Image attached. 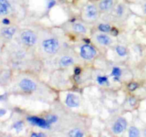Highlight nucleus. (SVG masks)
Listing matches in <instances>:
<instances>
[{
  "mask_svg": "<svg viewBox=\"0 0 146 137\" xmlns=\"http://www.w3.org/2000/svg\"><path fill=\"white\" fill-rule=\"evenodd\" d=\"M127 124H127L126 119L123 117H120L113 124V126L112 127L113 132L115 134H121L126 128Z\"/></svg>",
  "mask_w": 146,
  "mask_h": 137,
  "instance_id": "obj_8",
  "label": "nucleus"
},
{
  "mask_svg": "<svg viewBox=\"0 0 146 137\" xmlns=\"http://www.w3.org/2000/svg\"><path fill=\"white\" fill-rule=\"evenodd\" d=\"M11 10L0 4V16H6L10 13Z\"/></svg>",
  "mask_w": 146,
  "mask_h": 137,
  "instance_id": "obj_19",
  "label": "nucleus"
},
{
  "mask_svg": "<svg viewBox=\"0 0 146 137\" xmlns=\"http://www.w3.org/2000/svg\"><path fill=\"white\" fill-rule=\"evenodd\" d=\"M100 11L97 4L90 3L88 4L84 8V16L86 19L89 21H95L97 20L100 17Z\"/></svg>",
  "mask_w": 146,
  "mask_h": 137,
  "instance_id": "obj_3",
  "label": "nucleus"
},
{
  "mask_svg": "<svg viewBox=\"0 0 146 137\" xmlns=\"http://www.w3.org/2000/svg\"><path fill=\"white\" fill-rule=\"evenodd\" d=\"M80 68H76L75 69V74H76V75H78L80 73Z\"/></svg>",
  "mask_w": 146,
  "mask_h": 137,
  "instance_id": "obj_30",
  "label": "nucleus"
},
{
  "mask_svg": "<svg viewBox=\"0 0 146 137\" xmlns=\"http://www.w3.org/2000/svg\"><path fill=\"white\" fill-rule=\"evenodd\" d=\"M112 74L115 76V78H118L121 74V69H120L119 68H118V67H114V68H113Z\"/></svg>",
  "mask_w": 146,
  "mask_h": 137,
  "instance_id": "obj_20",
  "label": "nucleus"
},
{
  "mask_svg": "<svg viewBox=\"0 0 146 137\" xmlns=\"http://www.w3.org/2000/svg\"><path fill=\"white\" fill-rule=\"evenodd\" d=\"M20 40L24 46L33 47L37 44L38 36L31 29H24L20 33Z\"/></svg>",
  "mask_w": 146,
  "mask_h": 137,
  "instance_id": "obj_2",
  "label": "nucleus"
},
{
  "mask_svg": "<svg viewBox=\"0 0 146 137\" xmlns=\"http://www.w3.org/2000/svg\"><path fill=\"white\" fill-rule=\"evenodd\" d=\"M96 49L89 44H84L80 48V55L86 60H91L96 56Z\"/></svg>",
  "mask_w": 146,
  "mask_h": 137,
  "instance_id": "obj_4",
  "label": "nucleus"
},
{
  "mask_svg": "<svg viewBox=\"0 0 146 137\" xmlns=\"http://www.w3.org/2000/svg\"><path fill=\"white\" fill-rule=\"evenodd\" d=\"M72 29L75 32L78 34H86L87 28L83 24L79 22H76L73 24Z\"/></svg>",
  "mask_w": 146,
  "mask_h": 137,
  "instance_id": "obj_13",
  "label": "nucleus"
},
{
  "mask_svg": "<svg viewBox=\"0 0 146 137\" xmlns=\"http://www.w3.org/2000/svg\"><path fill=\"white\" fill-rule=\"evenodd\" d=\"M6 113H7V110L4 108H0V117L3 116L4 114H6Z\"/></svg>",
  "mask_w": 146,
  "mask_h": 137,
  "instance_id": "obj_27",
  "label": "nucleus"
},
{
  "mask_svg": "<svg viewBox=\"0 0 146 137\" xmlns=\"http://www.w3.org/2000/svg\"><path fill=\"white\" fill-rule=\"evenodd\" d=\"M114 10H115V15L117 16V17L118 18H121L124 16L125 12V7L124 4H119L117 6H115V8H114Z\"/></svg>",
  "mask_w": 146,
  "mask_h": 137,
  "instance_id": "obj_14",
  "label": "nucleus"
},
{
  "mask_svg": "<svg viewBox=\"0 0 146 137\" xmlns=\"http://www.w3.org/2000/svg\"><path fill=\"white\" fill-rule=\"evenodd\" d=\"M66 104L71 108L78 106L80 104L79 98L74 94H68L66 98Z\"/></svg>",
  "mask_w": 146,
  "mask_h": 137,
  "instance_id": "obj_10",
  "label": "nucleus"
},
{
  "mask_svg": "<svg viewBox=\"0 0 146 137\" xmlns=\"http://www.w3.org/2000/svg\"><path fill=\"white\" fill-rule=\"evenodd\" d=\"M2 23L4 24H6V25H9L10 23V21H9V19H8L5 18L2 20Z\"/></svg>",
  "mask_w": 146,
  "mask_h": 137,
  "instance_id": "obj_29",
  "label": "nucleus"
},
{
  "mask_svg": "<svg viewBox=\"0 0 146 137\" xmlns=\"http://www.w3.org/2000/svg\"><path fill=\"white\" fill-rule=\"evenodd\" d=\"M28 121L33 125H36L38 127H41L42 128H48L50 127V124L51 123L48 120L43 119V118H38L36 116L29 117Z\"/></svg>",
  "mask_w": 146,
  "mask_h": 137,
  "instance_id": "obj_9",
  "label": "nucleus"
},
{
  "mask_svg": "<svg viewBox=\"0 0 146 137\" xmlns=\"http://www.w3.org/2000/svg\"><path fill=\"white\" fill-rule=\"evenodd\" d=\"M138 84L135 82H132L131 84H128V89L131 91H135L136 88H138Z\"/></svg>",
  "mask_w": 146,
  "mask_h": 137,
  "instance_id": "obj_23",
  "label": "nucleus"
},
{
  "mask_svg": "<svg viewBox=\"0 0 146 137\" xmlns=\"http://www.w3.org/2000/svg\"><path fill=\"white\" fill-rule=\"evenodd\" d=\"M97 81L101 85H104V84H106L108 82V78L106 76H99L97 78Z\"/></svg>",
  "mask_w": 146,
  "mask_h": 137,
  "instance_id": "obj_22",
  "label": "nucleus"
},
{
  "mask_svg": "<svg viewBox=\"0 0 146 137\" xmlns=\"http://www.w3.org/2000/svg\"><path fill=\"white\" fill-rule=\"evenodd\" d=\"M23 126H24V124H23V123L21 121H18V122H17L14 125V128H15L17 132H19L23 128Z\"/></svg>",
  "mask_w": 146,
  "mask_h": 137,
  "instance_id": "obj_21",
  "label": "nucleus"
},
{
  "mask_svg": "<svg viewBox=\"0 0 146 137\" xmlns=\"http://www.w3.org/2000/svg\"><path fill=\"white\" fill-rule=\"evenodd\" d=\"M143 12L146 14V2L143 6Z\"/></svg>",
  "mask_w": 146,
  "mask_h": 137,
  "instance_id": "obj_31",
  "label": "nucleus"
},
{
  "mask_svg": "<svg viewBox=\"0 0 146 137\" xmlns=\"http://www.w3.org/2000/svg\"><path fill=\"white\" fill-rule=\"evenodd\" d=\"M128 134L130 137H137L140 135V131L136 127L131 126L128 131Z\"/></svg>",
  "mask_w": 146,
  "mask_h": 137,
  "instance_id": "obj_16",
  "label": "nucleus"
},
{
  "mask_svg": "<svg viewBox=\"0 0 146 137\" xmlns=\"http://www.w3.org/2000/svg\"><path fill=\"white\" fill-rule=\"evenodd\" d=\"M94 40L97 44H99L100 46H103V47H108V46L111 45L113 43L112 38L109 35L104 32L96 34Z\"/></svg>",
  "mask_w": 146,
  "mask_h": 137,
  "instance_id": "obj_6",
  "label": "nucleus"
},
{
  "mask_svg": "<svg viewBox=\"0 0 146 137\" xmlns=\"http://www.w3.org/2000/svg\"><path fill=\"white\" fill-rule=\"evenodd\" d=\"M0 4L5 6L6 7H7V8H9V9L11 10V5L8 0H0Z\"/></svg>",
  "mask_w": 146,
  "mask_h": 137,
  "instance_id": "obj_24",
  "label": "nucleus"
},
{
  "mask_svg": "<svg viewBox=\"0 0 146 137\" xmlns=\"http://www.w3.org/2000/svg\"><path fill=\"white\" fill-rule=\"evenodd\" d=\"M20 88L24 92H32L36 88V84L29 78H23L19 84Z\"/></svg>",
  "mask_w": 146,
  "mask_h": 137,
  "instance_id": "obj_7",
  "label": "nucleus"
},
{
  "mask_svg": "<svg viewBox=\"0 0 146 137\" xmlns=\"http://www.w3.org/2000/svg\"><path fill=\"white\" fill-rule=\"evenodd\" d=\"M45 134H36V133H34V134H31V136H36V137H38V136H45Z\"/></svg>",
  "mask_w": 146,
  "mask_h": 137,
  "instance_id": "obj_28",
  "label": "nucleus"
},
{
  "mask_svg": "<svg viewBox=\"0 0 146 137\" xmlns=\"http://www.w3.org/2000/svg\"><path fill=\"white\" fill-rule=\"evenodd\" d=\"M69 136L71 137H81L84 136V133L79 128H74L70 131Z\"/></svg>",
  "mask_w": 146,
  "mask_h": 137,
  "instance_id": "obj_15",
  "label": "nucleus"
},
{
  "mask_svg": "<svg viewBox=\"0 0 146 137\" xmlns=\"http://www.w3.org/2000/svg\"><path fill=\"white\" fill-rule=\"evenodd\" d=\"M129 104L131 106H135L136 104V99L134 97H131L129 98Z\"/></svg>",
  "mask_w": 146,
  "mask_h": 137,
  "instance_id": "obj_25",
  "label": "nucleus"
},
{
  "mask_svg": "<svg viewBox=\"0 0 146 137\" xmlns=\"http://www.w3.org/2000/svg\"><path fill=\"white\" fill-rule=\"evenodd\" d=\"M97 6L101 12H110L115 8V0H100Z\"/></svg>",
  "mask_w": 146,
  "mask_h": 137,
  "instance_id": "obj_5",
  "label": "nucleus"
},
{
  "mask_svg": "<svg viewBox=\"0 0 146 137\" xmlns=\"http://www.w3.org/2000/svg\"><path fill=\"white\" fill-rule=\"evenodd\" d=\"M56 4V1L55 0H50L48 1V8H51V7H54V5Z\"/></svg>",
  "mask_w": 146,
  "mask_h": 137,
  "instance_id": "obj_26",
  "label": "nucleus"
},
{
  "mask_svg": "<svg viewBox=\"0 0 146 137\" xmlns=\"http://www.w3.org/2000/svg\"><path fill=\"white\" fill-rule=\"evenodd\" d=\"M98 30L101 32L108 33L110 32L111 30V27L109 24H101L98 26Z\"/></svg>",
  "mask_w": 146,
  "mask_h": 137,
  "instance_id": "obj_17",
  "label": "nucleus"
},
{
  "mask_svg": "<svg viewBox=\"0 0 146 137\" xmlns=\"http://www.w3.org/2000/svg\"><path fill=\"white\" fill-rule=\"evenodd\" d=\"M116 51L120 57H125L127 54L126 49L123 46H118L116 47Z\"/></svg>",
  "mask_w": 146,
  "mask_h": 137,
  "instance_id": "obj_18",
  "label": "nucleus"
},
{
  "mask_svg": "<svg viewBox=\"0 0 146 137\" xmlns=\"http://www.w3.org/2000/svg\"><path fill=\"white\" fill-rule=\"evenodd\" d=\"M40 47L43 52L48 56H54L59 51L61 43L59 39L54 36H48L41 39Z\"/></svg>",
  "mask_w": 146,
  "mask_h": 137,
  "instance_id": "obj_1",
  "label": "nucleus"
},
{
  "mask_svg": "<svg viewBox=\"0 0 146 137\" xmlns=\"http://www.w3.org/2000/svg\"><path fill=\"white\" fill-rule=\"evenodd\" d=\"M144 134H145V135L146 136V128L145 129V131H144Z\"/></svg>",
  "mask_w": 146,
  "mask_h": 137,
  "instance_id": "obj_32",
  "label": "nucleus"
},
{
  "mask_svg": "<svg viewBox=\"0 0 146 137\" xmlns=\"http://www.w3.org/2000/svg\"><path fill=\"white\" fill-rule=\"evenodd\" d=\"M17 29L14 27H5L1 29V35L6 39H11L15 34Z\"/></svg>",
  "mask_w": 146,
  "mask_h": 137,
  "instance_id": "obj_11",
  "label": "nucleus"
},
{
  "mask_svg": "<svg viewBox=\"0 0 146 137\" xmlns=\"http://www.w3.org/2000/svg\"><path fill=\"white\" fill-rule=\"evenodd\" d=\"M74 59L72 57L68 55H64L59 59V64L62 67H67L74 64Z\"/></svg>",
  "mask_w": 146,
  "mask_h": 137,
  "instance_id": "obj_12",
  "label": "nucleus"
}]
</instances>
